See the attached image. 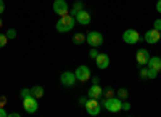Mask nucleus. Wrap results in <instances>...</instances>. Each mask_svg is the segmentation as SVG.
<instances>
[{
  "mask_svg": "<svg viewBox=\"0 0 161 117\" xmlns=\"http://www.w3.org/2000/svg\"><path fill=\"white\" fill-rule=\"evenodd\" d=\"M102 93H103V88L98 85V84H92L87 90V96L89 98H95V99H100L102 98Z\"/></svg>",
  "mask_w": 161,
  "mask_h": 117,
  "instance_id": "12",
  "label": "nucleus"
},
{
  "mask_svg": "<svg viewBox=\"0 0 161 117\" xmlns=\"http://www.w3.org/2000/svg\"><path fill=\"white\" fill-rule=\"evenodd\" d=\"M114 95H116V92H114V88H113V87H106V88H103L102 96H103L105 99H108V98H111V96H114Z\"/></svg>",
  "mask_w": 161,
  "mask_h": 117,
  "instance_id": "18",
  "label": "nucleus"
},
{
  "mask_svg": "<svg viewBox=\"0 0 161 117\" xmlns=\"http://www.w3.org/2000/svg\"><path fill=\"white\" fill-rule=\"evenodd\" d=\"M136 59H137V64L142 68V66H147V63L150 59V53L147 48H139L137 53H136Z\"/></svg>",
  "mask_w": 161,
  "mask_h": 117,
  "instance_id": "10",
  "label": "nucleus"
},
{
  "mask_svg": "<svg viewBox=\"0 0 161 117\" xmlns=\"http://www.w3.org/2000/svg\"><path fill=\"white\" fill-rule=\"evenodd\" d=\"M7 42H8L7 34H0V48H3V47L7 45Z\"/></svg>",
  "mask_w": 161,
  "mask_h": 117,
  "instance_id": "22",
  "label": "nucleus"
},
{
  "mask_svg": "<svg viewBox=\"0 0 161 117\" xmlns=\"http://www.w3.org/2000/svg\"><path fill=\"white\" fill-rule=\"evenodd\" d=\"M29 95H31V88H21V92H19L21 98H28Z\"/></svg>",
  "mask_w": 161,
  "mask_h": 117,
  "instance_id": "23",
  "label": "nucleus"
},
{
  "mask_svg": "<svg viewBox=\"0 0 161 117\" xmlns=\"http://www.w3.org/2000/svg\"><path fill=\"white\" fill-rule=\"evenodd\" d=\"M123 111H126V112H127V111H130V103H129L127 99H124V101H123Z\"/></svg>",
  "mask_w": 161,
  "mask_h": 117,
  "instance_id": "25",
  "label": "nucleus"
},
{
  "mask_svg": "<svg viewBox=\"0 0 161 117\" xmlns=\"http://www.w3.org/2000/svg\"><path fill=\"white\" fill-rule=\"evenodd\" d=\"M60 82H61V85L66 87V88H73V87L76 85V82H77L76 74L71 72V71H64V72H61V75H60Z\"/></svg>",
  "mask_w": 161,
  "mask_h": 117,
  "instance_id": "4",
  "label": "nucleus"
},
{
  "mask_svg": "<svg viewBox=\"0 0 161 117\" xmlns=\"http://www.w3.org/2000/svg\"><path fill=\"white\" fill-rule=\"evenodd\" d=\"M116 96L119 98V99H127L129 98V92H127V88H124V87H121L119 90H118V92H116Z\"/></svg>",
  "mask_w": 161,
  "mask_h": 117,
  "instance_id": "19",
  "label": "nucleus"
},
{
  "mask_svg": "<svg viewBox=\"0 0 161 117\" xmlns=\"http://www.w3.org/2000/svg\"><path fill=\"white\" fill-rule=\"evenodd\" d=\"M2 24H3V19H2V18H0V28H2Z\"/></svg>",
  "mask_w": 161,
  "mask_h": 117,
  "instance_id": "35",
  "label": "nucleus"
},
{
  "mask_svg": "<svg viewBox=\"0 0 161 117\" xmlns=\"http://www.w3.org/2000/svg\"><path fill=\"white\" fill-rule=\"evenodd\" d=\"M5 34H7V37H8V40H13V38H16V29H13V28L8 29Z\"/></svg>",
  "mask_w": 161,
  "mask_h": 117,
  "instance_id": "21",
  "label": "nucleus"
},
{
  "mask_svg": "<svg viewBox=\"0 0 161 117\" xmlns=\"http://www.w3.org/2000/svg\"><path fill=\"white\" fill-rule=\"evenodd\" d=\"M153 28H155L156 31H161V19H155V23H153Z\"/></svg>",
  "mask_w": 161,
  "mask_h": 117,
  "instance_id": "29",
  "label": "nucleus"
},
{
  "mask_svg": "<svg viewBox=\"0 0 161 117\" xmlns=\"http://www.w3.org/2000/svg\"><path fill=\"white\" fill-rule=\"evenodd\" d=\"M89 56H90L92 59H95V58L98 56V50H97V48H93V47H90V51H89Z\"/></svg>",
  "mask_w": 161,
  "mask_h": 117,
  "instance_id": "24",
  "label": "nucleus"
},
{
  "mask_svg": "<svg viewBox=\"0 0 161 117\" xmlns=\"http://www.w3.org/2000/svg\"><path fill=\"white\" fill-rule=\"evenodd\" d=\"M3 11H5V2H3V0H0V15H2Z\"/></svg>",
  "mask_w": 161,
  "mask_h": 117,
  "instance_id": "30",
  "label": "nucleus"
},
{
  "mask_svg": "<svg viewBox=\"0 0 161 117\" xmlns=\"http://www.w3.org/2000/svg\"><path fill=\"white\" fill-rule=\"evenodd\" d=\"M86 42V35L82 34V32H76L74 35H73V43L74 45H82Z\"/></svg>",
  "mask_w": 161,
  "mask_h": 117,
  "instance_id": "17",
  "label": "nucleus"
},
{
  "mask_svg": "<svg viewBox=\"0 0 161 117\" xmlns=\"http://www.w3.org/2000/svg\"><path fill=\"white\" fill-rule=\"evenodd\" d=\"M74 74H76L77 82H87V80H90V77H92V72H90L89 66H86V64L77 66L76 71H74Z\"/></svg>",
  "mask_w": 161,
  "mask_h": 117,
  "instance_id": "6",
  "label": "nucleus"
},
{
  "mask_svg": "<svg viewBox=\"0 0 161 117\" xmlns=\"http://www.w3.org/2000/svg\"><path fill=\"white\" fill-rule=\"evenodd\" d=\"M158 75V71L152 69V68H147V79H156Z\"/></svg>",
  "mask_w": 161,
  "mask_h": 117,
  "instance_id": "20",
  "label": "nucleus"
},
{
  "mask_svg": "<svg viewBox=\"0 0 161 117\" xmlns=\"http://www.w3.org/2000/svg\"><path fill=\"white\" fill-rule=\"evenodd\" d=\"M156 11L161 13V0H158V2H156Z\"/></svg>",
  "mask_w": 161,
  "mask_h": 117,
  "instance_id": "32",
  "label": "nucleus"
},
{
  "mask_svg": "<svg viewBox=\"0 0 161 117\" xmlns=\"http://www.w3.org/2000/svg\"><path fill=\"white\" fill-rule=\"evenodd\" d=\"M159 35H161V31H159Z\"/></svg>",
  "mask_w": 161,
  "mask_h": 117,
  "instance_id": "36",
  "label": "nucleus"
},
{
  "mask_svg": "<svg viewBox=\"0 0 161 117\" xmlns=\"http://www.w3.org/2000/svg\"><path fill=\"white\" fill-rule=\"evenodd\" d=\"M161 40V35H159V31H156L155 28L150 29V31H147L143 37H140V42H147V43H150V45H155Z\"/></svg>",
  "mask_w": 161,
  "mask_h": 117,
  "instance_id": "7",
  "label": "nucleus"
},
{
  "mask_svg": "<svg viewBox=\"0 0 161 117\" xmlns=\"http://www.w3.org/2000/svg\"><path fill=\"white\" fill-rule=\"evenodd\" d=\"M86 42L93 48H98V47L103 45V35L98 31H89L87 35H86Z\"/></svg>",
  "mask_w": 161,
  "mask_h": 117,
  "instance_id": "2",
  "label": "nucleus"
},
{
  "mask_svg": "<svg viewBox=\"0 0 161 117\" xmlns=\"http://www.w3.org/2000/svg\"><path fill=\"white\" fill-rule=\"evenodd\" d=\"M23 108H24V111L28 112V114L37 112V109H39V101H37V98L32 96V95H29L28 98H23Z\"/></svg>",
  "mask_w": 161,
  "mask_h": 117,
  "instance_id": "3",
  "label": "nucleus"
},
{
  "mask_svg": "<svg viewBox=\"0 0 161 117\" xmlns=\"http://www.w3.org/2000/svg\"><path fill=\"white\" fill-rule=\"evenodd\" d=\"M92 84H98V77H93V79H92Z\"/></svg>",
  "mask_w": 161,
  "mask_h": 117,
  "instance_id": "34",
  "label": "nucleus"
},
{
  "mask_svg": "<svg viewBox=\"0 0 161 117\" xmlns=\"http://www.w3.org/2000/svg\"><path fill=\"white\" fill-rule=\"evenodd\" d=\"M8 115V112L5 111V108H0V117H7Z\"/></svg>",
  "mask_w": 161,
  "mask_h": 117,
  "instance_id": "31",
  "label": "nucleus"
},
{
  "mask_svg": "<svg viewBox=\"0 0 161 117\" xmlns=\"http://www.w3.org/2000/svg\"><path fill=\"white\" fill-rule=\"evenodd\" d=\"M8 117H19V112H8Z\"/></svg>",
  "mask_w": 161,
  "mask_h": 117,
  "instance_id": "33",
  "label": "nucleus"
},
{
  "mask_svg": "<svg viewBox=\"0 0 161 117\" xmlns=\"http://www.w3.org/2000/svg\"><path fill=\"white\" fill-rule=\"evenodd\" d=\"M84 108H86L87 114H89V115H93V117L98 115V114H100V111H102V104H100V101H98V99H95V98H89Z\"/></svg>",
  "mask_w": 161,
  "mask_h": 117,
  "instance_id": "5",
  "label": "nucleus"
},
{
  "mask_svg": "<svg viewBox=\"0 0 161 117\" xmlns=\"http://www.w3.org/2000/svg\"><path fill=\"white\" fill-rule=\"evenodd\" d=\"M139 75H140V79H147V68L145 66H142V69H140V72H139Z\"/></svg>",
  "mask_w": 161,
  "mask_h": 117,
  "instance_id": "26",
  "label": "nucleus"
},
{
  "mask_svg": "<svg viewBox=\"0 0 161 117\" xmlns=\"http://www.w3.org/2000/svg\"><path fill=\"white\" fill-rule=\"evenodd\" d=\"M147 68H152L155 71H161V56H150L148 63H147Z\"/></svg>",
  "mask_w": 161,
  "mask_h": 117,
  "instance_id": "14",
  "label": "nucleus"
},
{
  "mask_svg": "<svg viewBox=\"0 0 161 117\" xmlns=\"http://www.w3.org/2000/svg\"><path fill=\"white\" fill-rule=\"evenodd\" d=\"M123 40L127 45H136L137 42H140V34L136 29H127L123 32Z\"/></svg>",
  "mask_w": 161,
  "mask_h": 117,
  "instance_id": "9",
  "label": "nucleus"
},
{
  "mask_svg": "<svg viewBox=\"0 0 161 117\" xmlns=\"http://www.w3.org/2000/svg\"><path fill=\"white\" fill-rule=\"evenodd\" d=\"M80 10H84V3L80 2V0H77V2H74V5L69 8V15L76 18V15H77V13H79Z\"/></svg>",
  "mask_w": 161,
  "mask_h": 117,
  "instance_id": "16",
  "label": "nucleus"
},
{
  "mask_svg": "<svg viewBox=\"0 0 161 117\" xmlns=\"http://www.w3.org/2000/svg\"><path fill=\"white\" fill-rule=\"evenodd\" d=\"M31 95L36 96L37 99H40L45 95V90H44V87H40V85H34V87H31Z\"/></svg>",
  "mask_w": 161,
  "mask_h": 117,
  "instance_id": "15",
  "label": "nucleus"
},
{
  "mask_svg": "<svg viewBox=\"0 0 161 117\" xmlns=\"http://www.w3.org/2000/svg\"><path fill=\"white\" fill-rule=\"evenodd\" d=\"M87 99H89V96H80L77 103H79L80 106H86V103H87Z\"/></svg>",
  "mask_w": 161,
  "mask_h": 117,
  "instance_id": "28",
  "label": "nucleus"
},
{
  "mask_svg": "<svg viewBox=\"0 0 161 117\" xmlns=\"http://www.w3.org/2000/svg\"><path fill=\"white\" fill-rule=\"evenodd\" d=\"M74 24H76V18H74V16H71V15H64V16H61V18L57 21L55 29H57L60 34H64V32L73 31Z\"/></svg>",
  "mask_w": 161,
  "mask_h": 117,
  "instance_id": "1",
  "label": "nucleus"
},
{
  "mask_svg": "<svg viewBox=\"0 0 161 117\" xmlns=\"http://www.w3.org/2000/svg\"><path fill=\"white\" fill-rule=\"evenodd\" d=\"M95 64H97V68L105 71L106 68L110 66V56L106 55V53H98V56L95 58Z\"/></svg>",
  "mask_w": 161,
  "mask_h": 117,
  "instance_id": "11",
  "label": "nucleus"
},
{
  "mask_svg": "<svg viewBox=\"0 0 161 117\" xmlns=\"http://www.w3.org/2000/svg\"><path fill=\"white\" fill-rule=\"evenodd\" d=\"M52 7H53V13L58 15L60 18L64 16V15H69V7H68V2H66V0H55Z\"/></svg>",
  "mask_w": 161,
  "mask_h": 117,
  "instance_id": "8",
  "label": "nucleus"
},
{
  "mask_svg": "<svg viewBox=\"0 0 161 117\" xmlns=\"http://www.w3.org/2000/svg\"><path fill=\"white\" fill-rule=\"evenodd\" d=\"M7 103H8L7 96H0V108H5V106H7Z\"/></svg>",
  "mask_w": 161,
  "mask_h": 117,
  "instance_id": "27",
  "label": "nucleus"
},
{
  "mask_svg": "<svg viewBox=\"0 0 161 117\" xmlns=\"http://www.w3.org/2000/svg\"><path fill=\"white\" fill-rule=\"evenodd\" d=\"M76 23L80 26H89L90 24V13L86 10H80L76 15Z\"/></svg>",
  "mask_w": 161,
  "mask_h": 117,
  "instance_id": "13",
  "label": "nucleus"
}]
</instances>
